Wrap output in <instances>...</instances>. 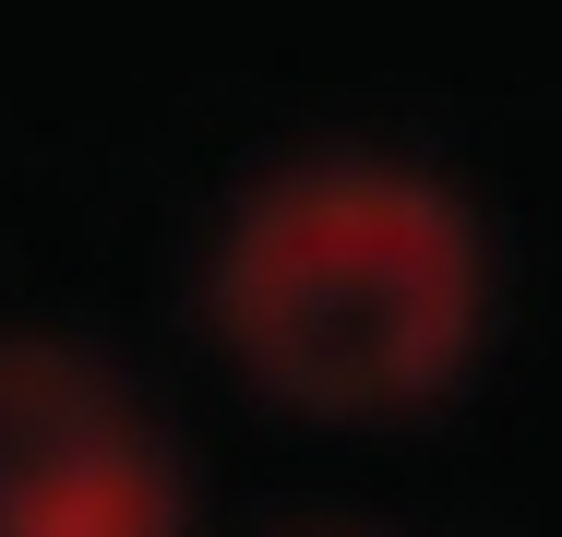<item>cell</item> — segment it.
Segmentation results:
<instances>
[{
    "label": "cell",
    "instance_id": "cell-1",
    "mask_svg": "<svg viewBox=\"0 0 562 537\" xmlns=\"http://www.w3.org/2000/svg\"><path fill=\"white\" fill-rule=\"evenodd\" d=\"M479 263L443 192L395 168H300L227 227L216 322L227 346L300 395V407H407L431 395L467 346Z\"/></svg>",
    "mask_w": 562,
    "mask_h": 537
},
{
    "label": "cell",
    "instance_id": "cell-2",
    "mask_svg": "<svg viewBox=\"0 0 562 537\" xmlns=\"http://www.w3.org/2000/svg\"><path fill=\"white\" fill-rule=\"evenodd\" d=\"M0 537H168V466L60 346H0Z\"/></svg>",
    "mask_w": 562,
    "mask_h": 537
}]
</instances>
